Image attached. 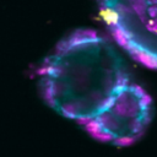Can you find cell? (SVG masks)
<instances>
[{"label": "cell", "mask_w": 157, "mask_h": 157, "mask_svg": "<svg viewBox=\"0 0 157 157\" xmlns=\"http://www.w3.org/2000/svg\"><path fill=\"white\" fill-rule=\"evenodd\" d=\"M39 85L54 110L98 140L129 145L150 121V97L130 80L114 47L93 31L63 39L42 64Z\"/></svg>", "instance_id": "obj_1"}, {"label": "cell", "mask_w": 157, "mask_h": 157, "mask_svg": "<svg viewBox=\"0 0 157 157\" xmlns=\"http://www.w3.org/2000/svg\"><path fill=\"white\" fill-rule=\"evenodd\" d=\"M114 38L136 60L157 69V0H99Z\"/></svg>", "instance_id": "obj_2"}]
</instances>
